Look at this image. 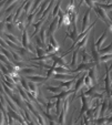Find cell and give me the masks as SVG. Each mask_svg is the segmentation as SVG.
<instances>
[{"mask_svg": "<svg viewBox=\"0 0 112 125\" xmlns=\"http://www.w3.org/2000/svg\"><path fill=\"white\" fill-rule=\"evenodd\" d=\"M92 9L94 10V12L97 13V17H98L99 19L102 20L103 22H105L108 27H109L110 24H112V19L111 18H109V16H108L107 12H105V10L102 9L98 3H94V7H93Z\"/></svg>", "mask_w": 112, "mask_h": 125, "instance_id": "cell-1", "label": "cell"}, {"mask_svg": "<svg viewBox=\"0 0 112 125\" xmlns=\"http://www.w3.org/2000/svg\"><path fill=\"white\" fill-rule=\"evenodd\" d=\"M86 74H87V71H84L83 73L80 74V76L76 80L74 89H73V95L76 97L78 96V93L80 92V90H81L82 87H83V85H84V75H86Z\"/></svg>", "mask_w": 112, "mask_h": 125, "instance_id": "cell-2", "label": "cell"}, {"mask_svg": "<svg viewBox=\"0 0 112 125\" xmlns=\"http://www.w3.org/2000/svg\"><path fill=\"white\" fill-rule=\"evenodd\" d=\"M82 73V72H81ZM81 73H76V74H67V73H53L52 79L57 81H68L71 79H77L80 76Z\"/></svg>", "mask_w": 112, "mask_h": 125, "instance_id": "cell-3", "label": "cell"}, {"mask_svg": "<svg viewBox=\"0 0 112 125\" xmlns=\"http://www.w3.org/2000/svg\"><path fill=\"white\" fill-rule=\"evenodd\" d=\"M95 62L91 61V62H79V64L77 65V68L73 70V74L76 73H81V72H84V71H88L89 69L92 65H94Z\"/></svg>", "mask_w": 112, "mask_h": 125, "instance_id": "cell-4", "label": "cell"}, {"mask_svg": "<svg viewBox=\"0 0 112 125\" xmlns=\"http://www.w3.org/2000/svg\"><path fill=\"white\" fill-rule=\"evenodd\" d=\"M90 14H91V9L89 8L83 14V19H82L81 22V27H80V32H83L88 29V27L90 26Z\"/></svg>", "mask_w": 112, "mask_h": 125, "instance_id": "cell-5", "label": "cell"}, {"mask_svg": "<svg viewBox=\"0 0 112 125\" xmlns=\"http://www.w3.org/2000/svg\"><path fill=\"white\" fill-rule=\"evenodd\" d=\"M26 80L28 81H32V82H36L38 84H43V83L47 82L48 79L45 75H40V74H31V75H24Z\"/></svg>", "mask_w": 112, "mask_h": 125, "instance_id": "cell-6", "label": "cell"}, {"mask_svg": "<svg viewBox=\"0 0 112 125\" xmlns=\"http://www.w3.org/2000/svg\"><path fill=\"white\" fill-rule=\"evenodd\" d=\"M98 70H99V68L97 66V64H94V65H92L87 71V74L90 76V79L93 81L94 84H98Z\"/></svg>", "mask_w": 112, "mask_h": 125, "instance_id": "cell-7", "label": "cell"}, {"mask_svg": "<svg viewBox=\"0 0 112 125\" xmlns=\"http://www.w3.org/2000/svg\"><path fill=\"white\" fill-rule=\"evenodd\" d=\"M79 57L81 58V62H91V61H93L91 54L87 52L86 47H82V48L79 49Z\"/></svg>", "mask_w": 112, "mask_h": 125, "instance_id": "cell-8", "label": "cell"}, {"mask_svg": "<svg viewBox=\"0 0 112 125\" xmlns=\"http://www.w3.org/2000/svg\"><path fill=\"white\" fill-rule=\"evenodd\" d=\"M57 26H58V17H56V18H53V19H52V21L50 22V24H49V28L47 29V35H48V38L55 34V32L58 30Z\"/></svg>", "mask_w": 112, "mask_h": 125, "instance_id": "cell-9", "label": "cell"}, {"mask_svg": "<svg viewBox=\"0 0 112 125\" xmlns=\"http://www.w3.org/2000/svg\"><path fill=\"white\" fill-rule=\"evenodd\" d=\"M79 49H73L72 50V59L70 62V69L74 70L77 68V65L79 64Z\"/></svg>", "mask_w": 112, "mask_h": 125, "instance_id": "cell-10", "label": "cell"}, {"mask_svg": "<svg viewBox=\"0 0 112 125\" xmlns=\"http://www.w3.org/2000/svg\"><path fill=\"white\" fill-rule=\"evenodd\" d=\"M28 87H29V91L32 93V95L37 99V97H38V94H39V90H38L39 85H38V83L32 82V81H28Z\"/></svg>", "mask_w": 112, "mask_h": 125, "instance_id": "cell-11", "label": "cell"}, {"mask_svg": "<svg viewBox=\"0 0 112 125\" xmlns=\"http://www.w3.org/2000/svg\"><path fill=\"white\" fill-rule=\"evenodd\" d=\"M45 22V19H39L37 22H34V23H32V27L34 28V33H32V35H30V39L34 38V35L38 34L39 31H40V29H41V27L43 26Z\"/></svg>", "mask_w": 112, "mask_h": 125, "instance_id": "cell-12", "label": "cell"}, {"mask_svg": "<svg viewBox=\"0 0 112 125\" xmlns=\"http://www.w3.org/2000/svg\"><path fill=\"white\" fill-rule=\"evenodd\" d=\"M77 79H71V80H68V81H60L59 86H61L63 90H72V86L74 85Z\"/></svg>", "mask_w": 112, "mask_h": 125, "instance_id": "cell-13", "label": "cell"}, {"mask_svg": "<svg viewBox=\"0 0 112 125\" xmlns=\"http://www.w3.org/2000/svg\"><path fill=\"white\" fill-rule=\"evenodd\" d=\"M50 1L51 0H43V2L41 3V6H40V8L38 9V11L36 12V18L34 19H37V20H39L40 19V17H41V14L43 13V11H45V9H47V7L49 6V3H50Z\"/></svg>", "mask_w": 112, "mask_h": 125, "instance_id": "cell-14", "label": "cell"}, {"mask_svg": "<svg viewBox=\"0 0 112 125\" xmlns=\"http://www.w3.org/2000/svg\"><path fill=\"white\" fill-rule=\"evenodd\" d=\"M10 99H11L12 101L14 102V103L17 104V106L19 107L20 110H22L23 107H26V106H24L26 104H22V101H23V100H22L21 95H20L19 93H14V94L12 95V97H10Z\"/></svg>", "mask_w": 112, "mask_h": 125, "instance_id": "cell-15", "label": "cell"}, {"mask_svg": "<svg viewBox=\"0 0 112 125\" xmlns=\"http://www.w3.org/2000/svg\"><path fill=\"white\" fill-rule=\"evenodd\" d=\"M107 38H108V30H105L104 32L101 34L100 38L97 40V42H95V48H97V50L101 49V48L103 47V44H104V42H105V40H107Z\"/></svg>", "mask_w": 112, "mask_h": 125, "instance_id": "cell-16", "label": "cell"}, {"mask_svg": "<svg viewBox=\"0 0 112 125\" xmlns=\"http://www.w3.org/2000/svg\"><path fill=\"white\" fill-rule=\"evenodd\" d=\"M3 35H5V38L8 39L9 41H11L12 43H14V44H17V45H20V47H22L21 44V41L19 40V39L16 37V35H13L12 33H8V32H3Z\"/></svg>", "mask_w": 112, "mask_h": 125, "instance_id": "cell-17", "label": "cell"}, {"mask_svg": "<svg viewBox=\"0 0 112 125\" xmlns=\"http://www.w3.org/2000/svg\"><path fill=\"white\" fill-rule=\"evenodd\" d=\"M29 43H30V37L28 34V29H24L22 31V39H21V44L23 48H28Z\"/></svg>", "mask_w": 112, "mask_h": 125, "instance_id": "cell-18", "label": "cell"}, {"mask_svg": "<svg viewBox=\"0 0 112 125\" xmlns=\"http://www.w3.org/2000/svg\"><path fill=\"white\" fill-rule=\"evenodd\" d=\"M39 38L41 39V41L43 42V44H47V41H48V35H47V26L43 24L41 27L40 31H39Z\"/></svg>", "mask_w": 112, "mask_h": 125, "instance_id": "cell-19", "label": "cell"}, {"mask_svg": "<svg viewBox=\"0 0 112 125\" xmlns=\"http://www.w3.org/2000/svg\"><path fill=\"white\" fill-rule=\"evenodd\" d=\"M61 0H58V2L56 3L55 6H53V8H52V12L50 13V18H56L57 17V14H58V12H59V10L61 9Z\"/></svg>", "mask_w": 112, "mask_h": 125, "instance_id": "cell-20", "label": "cell"}, {"mask_svg": "<svg viewBox=\"0 0 112 125\" xmlns=\"http://www.w3.org/2000/svg\"><path fill=\"white\" fill-rule=\"evenodd\" d=\"M42 2H43V0H34V2H32V7H31L30 12H29V13H36Z\"/></svg>", "mask_w": 112, "mask_h": 125, "instance_id": "cell-21", "label": "cell"}, {"mask_svg": "<svg viewBox=\"0 0 112 125\" xmlns=\"http://www.w3.org/2000/svg\"><path fill=\"white\" fill-rule=\"evenodd\" d=\"M36 18V13H28L27 14V19H26V29H28V27L32 26Z\"/></svg>", "mask_w": 112, "mask_h": 125, "instance_id": "cell-22", "label": "cell"}, {"mask_svg": "<svg viewBox=\"0 0 112 125\" xmlns=\"http://www.w3.org/2000/svg\"><path fill=\"white\" fill-rule=\"evenodd\" d=\"M45 90H47L48 92L53 93V94H58V93H60L63 89H62L61 86H51V85H47V86H45Z\"/></svg>", "mask_w": 112, "mask_h": 125, "instance_id": "cell-23", "label": "cell"}, {"mask_svg": "<svg viewBox=\"0 0 112 125\" xmlns=\"http://www.w3.org/2000/svg\"><path fill=\"white\" fill-rule=\"evenodd\" d=\"M49 44H51L53 48L56 49V51H59V49H60V44H59V42L57 41V39L55 38V35H51V37H49Z\"/></svg>", "mask_w": 112, "mask_h": 125, "instance_id": "cell-24", "label": "cell"}, {"mask_svg": "<svg viewBox=\"0 0 112 125\" xmlns=\"http://www.w3.org/2000/svg\"><path fill=\"white\" fill-rule=\"evenodd\" d=\"M98 52H99V54L100 55H102V54H107V53H111L112 52V42L110 43L109 45H107L105 48H101V49H99L98 50Z\"/></svg>", "mask_w": 112, "mask_h": 125, "instance_id": "cell-25", "label": "cell"}, {"mask_svg": "<svg viewBox=\"0 0 112 125\" xmlns=\"http://www.w3.org/2000/svg\"><path fill=\"white\" fill-rule=\"evenodd\" d=\"M66 117H67V114L65 113L63 110H61L60 113H59V115H58V118H57L58 124H65L66 123Z\"/></svg>", "mask_w": 112, "mask_h": 125, "instance_id": "cell-26", "label": "cell"}, {"mask_svg": "<svg viewBox=\"0 0 112 125\" xmlns=\"http://www.w3.org/2000/svg\"><path fill=\"white\" fill-rule=\"evenodd\" d=\"M112 60V52L111 53H107V54L100 55V62L101 63H107V62Z\"/></svg>", "mask_w": 112, "mask_h": 125, "instance_id": "cell-27", "label": "cell"}, {"mask_svg": "<svg viewBox=\"0 0 112 125\" xmlns=\"http://www.w3.org/2000/svg\"><path fill=\"white\" fill-rule=\"evenodd\" d=\"M32 2H34V0H29V1H24V5H23V12L24 13L28 14L30 12V9L32 7Z\"/></svg>", "mask_w": 112, "mask_h": 125, "instance_id": "cell-28", "label": "cell"}, {"mask_svg": "<svg viewBox=\"0 0 112 125\" xmlns=\"http://www.w3.org/2000/svg\"><path fill=\"white\" fill-rule=\"evenodd\" d=\"M93 85H95L94 83H93V81L91 80L88 74H86V75H84V86H86L87 89H89V87L93 86Z\"/></svg>", "mask_w": 112, "mask_h": 125, "instance_id": "cell-29", "label": "cell"}, {"mask_svg": "<svg viewBox=\"0 0 112 125\" xmlns=\"http://www.w3.org/2000/svg\"><path fill=\"white\" fill-rule=\"evenodd\" d=\"M107 120H108L107 116H99L98 118L93 120V123L94 124H107Z\"/></svg>", "mask_w": 112, "mask_h": 125, "instance_id": "cell-30", "label": "cell"}, {"mask_svg": "<svg viewBox=\"0 0 112 125\" xmlns=\"http://www.w3.org/2000/svg\"><path fill=\"white\" fill-rule=\"evenodd\" d=\"M14 26H16V24H14L13 22H6V31H7L8 33H12L13 32Z\"/></svg>", "mask_w": 112, "mask_h": 125, "instance_id": "cell-31", "label": "cell"}, {"mask_svg": "<svg viewBox=\"0 0 112 125\" xmlns=\"http://www.w3.org/2000/svg\"><path fill=\"white\" fill-rule=\"evenodd\" d=\"M34 42H36L37 47H40V48H43V49H45V44H43V42L41 41V39L39 38V35H34Z\"/></svg>", "mask_w": 112, "mask_h": 125, "instance_id": "cell-32", "label": "cell"}, {"mask_svg": "<svg viewBox=\"0 0 112 125\" xmlns=\"http://www.w3.org/2000/svg\"><path fill=\"white\" fill-rule=\"evenodd\" d=\"M14 24H16L17 29L20 31V32H22V31L26 29V22H24V21H17Z\"/></svg>", "mask_w": 112, "mask_h": 125, "instance_id": "cell-33", "label": "cell"}, {"mask_svg": "<svg viewBox=\"0 0 112 125\" xmlns=\"http://www.w3.org/2000/svg\"><path fill=\"white\" fill-rule=\"evenodd\" d=\"M47 54L45 53V49L43 48H40V47H36V55L37 57H42V55Z\"/></svg>", "mask_w": 112, "mask_h": 125, "instance_id": "cell-34", "label": "cell"}, {"mask_svg": "<svg viewBox=\"0 0 112 125\" xmlns=\"http://www.w3.org/2000/svg\"><path fill=\"white\" fill-rule=\"evenodd\" d=\"M99 6H100L102 9L104 10H109V11H112V2L111 3H100V2H97Z\"/></svg>", "mask_w": 112, "mask_h": 125, "instance_id": "cell-35", "label": "cell"}, {"mask_svg": "<svg viewBox=\"0 0 112 125\" xmlns=\"http://www.w3.org/2000/svg\"><path fill=\"white\" fill-rule=\"evenodd\" d=\"M70 23H71V19H70L69 14L65 13V16H63V24L66 27H68V26H70Z\"/></svg>", "mask_w": 112, "mask_h": 125, "instance_id": "cell-36", "label": "cell"}, {"mask_svg": "<svg viewBox=\"0 0 112 125\" xmlns=\"http://www.w3.org/2000/svg\"><path fill=\"white\" fill-rule=\"evenodd\" d=\"M13 14H14V12H11L10 14H8V16L6 17L5 22H13Z\"/></svg>", "mask_w": 112, "mask_h": 125, "instance_id": "cell-37", "label": "cell"}, {"mask_svg": "<svg viewBox=\"0 0 112 125\" xmlns=\"http://www.w3.org/2000/svg\"><path fill=\"white\" fill-rule=\"evenodd\" d=\"M6 31V22L5 20H1L0 21V33H3Z\"/></svg>", "mask_w": 112, "mask_h": 125, "instance_id": "cell-38", "label": "cell"}, {"mask_svg": "<svg viewBox=\"0 0 112 125\" xmlns=\"http://www.w3.org/2000/svg\"><path fill=\"white\" fill-rule=\"evenodd\" d=\"M84 2L88 5V7L90 8V9H92V8L94 7V2H93L92 0H84Z\"/></svg>", "mask_w": 112, "mask_h": 125, "instance_id": "cell-39", "label": "cell"}, {"mask_svg": "<svg viewBox=\"0 0 112 125\" xmlns=\"http://www.w3.org/2000/svg\"><path fill=\"white\" fill-rule=\"evenodd\" d=\"M3 123H5V115L2 111H0V124H3Z\"/></svg>", "mask_w": 112, "mask_h": 125, "instance_id": "cell-40", "label": "cell"}, {"mask_svg": "<svg viewBox=\"0 0 112 125\" xmlns=\"http://www.w3.org/2000/svg\"><path fill=\"white\" fill-rule=\"evenodd\" d=\"M5 5H6V0H0V10L5 9Z\"/></svg>", "mask_w": 112, "mask_h": 125, "instance_id": "cell-41", "label": "cell"}, {"mask_svg": "<svg viewBox=\"0 0 112 125\" xmlns=\"http://www.w3.org/2000/svg\"><path fill=\"white\" fill-rule=\"evenodd\" d=\"M107 124H112V114L108 117V120H107Z\"/></svg>", "mask_w": 112, "mask_h": 125, "instance_id": "cell-42", "label": "cell"}, {"mask_svg": "<svg viewBox=\"0 0 112 125\" xmlns=\"http://www.w3.org/2000/svg\"><path fill=\"white\" fill-rule=\"evenodd\" d=\"M3 17H5V10H0V21H1Z\"/></svg>", "mask_w": 112, "mask_h": 125, "instance_id": "cell-43", "label": "cell"}, {"mask_svg": "<svg viewBox=\"0 0 112 125\" xmlns=\"http://www.w3.org/2000/svg\"><path fill=\"white\" fill-rule=\"evenodd\" d=\"M108 97H111V99H112V87L110 89V94H109V96H108Z\"/></svg>", "mask_w": 112, "mask_h": 125, "instance_id": "cell-44", "label": "cell"}, {"mask_svg": "<svg viewBox=\"0 0 112 125\" xmlns=\"http://www.w3.org/2000/svg\"><path fill=\"white\" fill-rule=\"evenodd\" d=\"M92 1H93V2H94V3H97V2H99L100 0H92Z\"/></svg>", "mask_w": 112, "mask_h": 125, "instance_id": "cell-45", "label": "cell"}, {"mask_svg": "<svg viewBox=\"0 0 112 125\" xmlns=\"http://www.w3.org/2000/svg\"><path fill=\"white\" fill-rule=\"evenodd\" d=\"M23 1H29V0H23Z\"/></svg>", "mask_w": 112, "mask_h": 125, "instance_id": "cell-46", "label": "cell"}]
</instances>
